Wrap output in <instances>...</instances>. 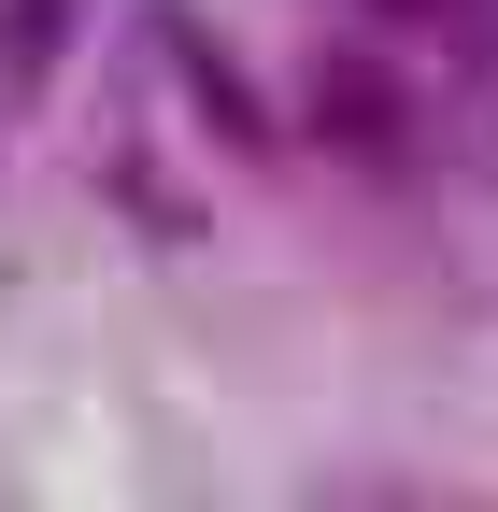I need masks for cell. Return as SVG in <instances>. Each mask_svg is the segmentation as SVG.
Masks as SVG:
<instances>
[{
  "instance_id": "cell-1",
  "label": "cell",
  "mask_w": 498,
  "mask_h": 512,
  "mask_svg": "<svg viewBox=\"0 0 498 512\" xmlns=\"http://www.w3.org/2000/svg\"><path fill=\"white\" fill-rule=\"evenodd\" d=\"M314 128H328L342 157H385V143H399V86H385V72H356V57H342V72H328V100H314Z\"/></svg>"
},
{
  "instance_id": "cell-3",
  "label": "cell",
  "mask_w": 498,
  "mask_h": 512,
  "mask_svg": "<svg viewBox=\"0 0 498 512\" xmlns=\"http://www.w3.org/2000/svg\"><path fill=\"white\" fill-rule=\"evenodd\" d=\"M399 15H427V0H399Z\"/></svg>"
},
{
  "instance_id": "cell-2",
  "label": "cell",
  "mask_w": 498,
  "mask_h": 512,
  "mask_svg": "<svg viewBox=\"0 0 498 512\" xmlns=\"http://www.w3.org/2000/svg\"><path fill=\"white\" fill-rule=\"evenodd\" d=\"M72 15L86 0H0V86H43L57 57H72Z\"/></svg>"
}]
</instances>
